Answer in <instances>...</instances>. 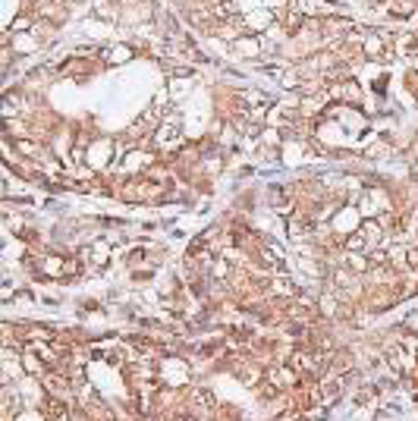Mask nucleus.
I'll return each mask as SVG.
<instances>
[{
    "mask_svg": "<svg viewBox=\"0 0 418 421\" xmlns=\"http://www.w3.org/2000/svg\"><path fill=\"white\" fill-rule=\"evenodd\" d=\"M365 50H368V54H380V50H383V41H380V38H368V41H365Z\"/></svg>",
    "mask_w": 418,
    "mask_h": 421,
    "instance_id": "obj_2",
    "label": "nucleus"
},
{
    "mask_svg": "<svg viewBox=\"0 0 418 421\" xmlns=\"http://www.w3.org/2000/svg\"><path fill=\"white\" fill-rule=\"evenodd\" d=\"M29 25H32V16H16V19H13V25H10V29L16 32V29H29Z\"/></svg>",
    "mask_w": 418,
    "mask_h": 421,
    "instance_id": "obj_4",
    "label": "nucleus"
},
{
    "mask_svg": "<svg viewBox=\"0 0 418 421\" xmlns=\"http://www.w3.org/2000/svg\"><path fill=\"white\" fill-rule=\"evenodd\" d=\"M236 47L242 50V54H255V50H258V41H255V38H239Z\"/></svg>",
    "mask_w": 418,
    "mask_h": 421,
    "instance_id": "obj_1",
    "label": "nucleus"
},
{
    "mask_svg": "<svg viewBox=\"0 0 418 421\" xmlns=\"http://www.w3.org/2000/svg\"><path fill=\"white\" fill-rule=\"evenodd\" d=\"M123 60H129V47H116L110 54V63H123Z\"/></svg>",
    "mask_w": 418,
    "mask_h": 421,
    "instance_id": "obj_3",
    "label": "nucleus"
}]
</instances>
